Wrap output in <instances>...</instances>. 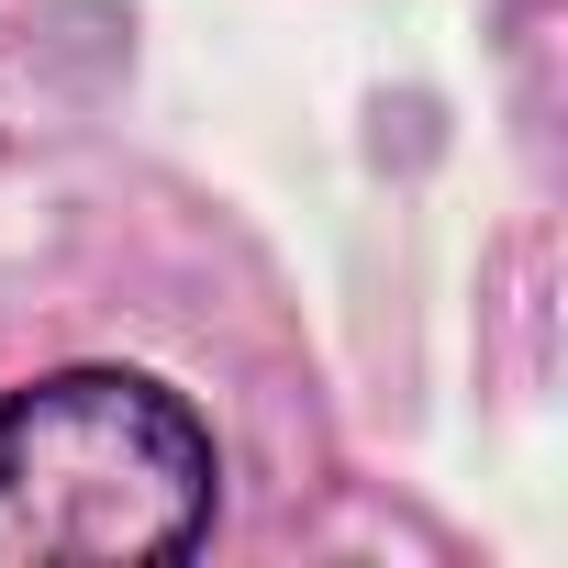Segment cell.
Instances as JSON below:
<instances>
[{
	"label": "cell",
	"mask_w": 568,
	"mask_h": 568,
	"mask_svg": "<svg viewBox=\"0 0 568 568\" xmlns=\"http://www.w3.org/2000/svg\"><path fill=\"white\" fill-rule=\"evenodd\" d=\"M212 435L145 368H57L0 402V568H145L212 524Z\"/></svg>",
	"instance_id": "6da1fadb"
}]
</instances>
